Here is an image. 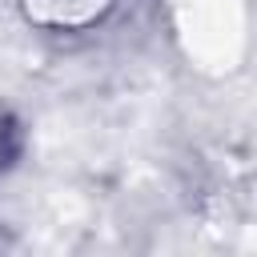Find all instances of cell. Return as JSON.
I'll return each instance as SVG.
<instances>
[{
	"instance_id": "6da1fadb",
	"label": "cell",
	"mask_w": 257,
	"mask_h": 257,
	"mask_svg": "<svg viewBox=\"0 0 257 257\" xmlns=\"http://www.w3.org/2000/svg\"><path fill=\"white\" fill-rule=\"evenodd\" d=\"M108 0H28L32 16L36 20H48V24H84L92 16H100Z\"/></svg>"
}]
</instances>
